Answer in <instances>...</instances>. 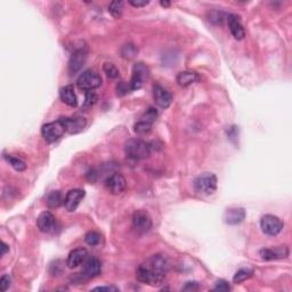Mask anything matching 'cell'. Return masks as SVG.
<instances>
[{
    "mask_svg": "<svg viewBox=\"0 0 292 292\" xmlns=\"http://www.w3.org/2000/svg\"><path fill=\"white\" fill-rule=\"evenodd\" d=\"M103 70L108 79H117L119 77V73H120L117 66L112 64V63H105L103 66Z\"/></svg>",
    "mask_w": 292,
    "mask_h": 292,
    "instance_id": "4dcf8cb0",
    "label": "cell"
},
{
    "mask_svg": "<svg viewBox=\"0 0 292 292\" xmlns=\"http://www.w3.org/2000/svg\"><path fill=\"white\" fill-rule=\"evenodd\" d=\"M213 290L220 291V292H226V291L231 290V287H230V284H228V282H226L225 280H219V281H217L216 284H214Z\"/></svg>",
    "mask_w": 292,
    "mask_h": 292,
    "instance_id": "836d02e7",
    "label": "cell"
},
{
    "mask_svg": "<svg viewBox=\"0 0 292 292\" xmlns=\"http://www.w3.org/2000/svg\"><path fill=\"white\" fill-rule=\"evenodd\" d=\"M153 98L158 106L162 108H167L170 106L172 101L170 91L167 90L166 88H163L162 86H159V84H157V86H154L153 88Z\"/></svg>",
    "mask_w": 292,
    "mask_h": 292,
    "instance_id": "5bb4252c",
    "label": "cell"
},
{
    "mask_svg": "<svg viewBox=\"0 0 292 292\" xmlns=\"http://www.w3.org/2000/svg\"><path fill=\"white\" fill-rule=\"evenodd\" d=\"M95 291H119V289L117 287H113V286H110V287H98V288H95L94 289Z\"/></svg>",
    "mask_w": 292,
    "mask_h": 292,
    "instance_id": "74e56055",
    "label": "cell"
},
{
    "mask_svg": "<svg viewBox=\"0 0 292 292\" xmlns=\"http://www.w3.org/2000/svg\"><path fill=\"white\" fill-rule=\"evenodd\" d=\"M138 53V49L133 44H127L121 48V56L126 59H132Z\"/></svg>",
    "mask_w": 292,
    "mask_h": 292,
    "instance_id": "4316f807",
    "label": "cell"
},
{
    "mask_svg": "<svg viewBox=\"0 0 292 292\" xmlns=\"http://www.w3.org/2000/svg\"><path fill=\"white\" fill-rule=\"evenodd\" d=\"M260 255H262V258L265 260L282 259L289 256V249L286 245H280V247L274 249H263L260 251Z\"/></svg>",
    "mask_w": 292,
    "mask_h": 292,
    "instance_id": "d6986e66",
    "label": "cell"
},
{
    "mask_svg": "<svg viewBox=\"0 0 292 292\" xmlns=\"http://www.w3.org/2000/svg\"><path fill=\"white\" fill-rule=\"evenodd\" d=\"M133 225L138 232L145 233L152 228V218L145 210H137L133 214Z\"/></svg>",
    "mask_w": 292,
    "mask_h": 292,
    "instance_id": "ba28073f",
    "label": "cell"
},
{
    "mask_svg": "<svg viewBox=\"0 0 292 292\" xmlns=\"http://www.w3.org/2000/svg\"><path fill=\"white\" fill-rule=\"evenodd\" d=\"M160 3H161V6H162V7H169V6H170V2H169V1H161Z\"/></svg>",
    "mask_w": 292,
    "mask_h": 292,
    "instance_id": "60d3db41",
    "label": "cell"
},
{
    "mask_svg": "<svg viewBox=\"0 0 292 292\" xmlns=\"http://www.w3.org/2000/svg\"><path fill=\"white\" fill-rule=\"evenodd\" d=\"M8 251H9L8 245H7L5 242H1V256H5Z\"/></svg>",
    "mask_w": 292,
    "mask_h": 292,
    "instance_id": "ab89813d",
    "label": "cell"
},
{
    "mask_svg": "<svg viewBox=\"0 0 292 292\" xmlns=\"http://www.w3.org/2000/svg\"><path fill=\"white\" fill-rule=\"evenodd\" d=\"M97 101H98V96L94 90L86 91V96H84V102L82 104V110L88 111L89 108L93 107L94 105L97 103Z\"/></svg>",
    "mask_w": 292,
    "mask_h": 292,
    "instance_id": "cb8c5ba5",
    "label": "cell"
},
{
    "mask_svg": "<svg viewBox=\"0 0 292 292\" xmlns=\"http://www.w3.org/2000/svg\"><path fill=\"white\" fill-rule=\"evenodd\" d=\"M144 265H145L154 275L164 281V277H166V274L168 273L169 265H170V264H169V260L166 255L158 253V255L151 257L146 263H144Z\"/></svg>",
    "mask_w": 292,
    "mask_h": 292,
    "instance_id": "3957f363",
    "label": "cell"
},
{
    "mask_svg": "<svg viewBox=\"0 0 292 292\" xmlns=\"http://www.w3.org/2000/svg\"><path fill=\"white\" fill-rule=\"evenodd\" d=\"M84 241H86V243L90 245V247H96L101 242V234L95 231L88 232V233L84 235Z\"/></svg>",
    "mask_w": 292,
    "mask_h": 292,
    "instance_id": "f1b7e54d",
    "label": "cell"
},
{
    "mask_svg": "<svg viewBox=\"0 0 292 292\" xmlns=\"http://www.w3.org/2000/svg\"><path fill=\"white\" fill-rule=\"evenodd\" d=\"M88 258V251L84 248H77L69 253L66 259V265L69 268H77Z\"/></svg>",
    "mask_w": 292,
    "mask_h": 292,
    "instance_id": "2e32d148",
    "label": "cell"
},
{
    "mask_svg": "<svg viewBox=\"0 0 292 292\" xmlns=\"http://www.w3.org/2000/svg\"><path fill=\"white\" fill-rule=\"evenodd\" d=\"M6 160L8 161V163L12 166L16 171H24L27 169V164L23 160L19 159V158L12 157V156H5Z\"/></svg>",
    "mask_w": 292,
    "mask_h": 292,
    "instance_id": "83f0119b",
    "label": "cell"
},
{
    "mask_svg": "<svg viewBox=\"0 0 292 292\" xmlns=\"http://www.w3.org/2000/svg\"><path fill=\"white\" fill-rule=\"evenodd\" d=\"M84 195H86V193H84L83 189H79V188L70 189V191L66 193V195L64 196L65 209L68 210L69 212L76 211L83 200Z\"/></svg>",
    "mask_w": 292,
    "mask_h": 292,
    "instance_id": "9c48e42d",
    "label": "cell"
},
{
    "mask_svg": "<svg viewBox=\"0 0 292 292\" xmlns=\"http://www.w3.org/2000/svg\"><path fill=\"white\" fill-rule=\"evenodd\" d=\"M108 12L114 19H119V17L122 16V13H124V2L122 1H112L108 6Z\"/></svg>",
    "mask_w": 292,
    "mask_h": 292,
    "instance_id": "484cf974",
    "label": "cell"
},
{
    "mask_svg": "<svg viewBox=\"0 0 292 292\" xmlns=\"http://www.w3.org/2000/svg\"><path fill=\"white\" fill-rule=\"evenodd\" d=\"M129 3L133 7H144L149 5L150 1H147V0H130Z\"/></svg>",
    "mask_w": 292,
    "mask_h": 292,
    "instance_id": "8d00e7d4",
    "label": "cell"
},
{
    "mask_svg": "<svg viewBox=\"0 0 292 292\" xmlns=\"http://www.w3.org/2000/svg\"><path fill=\"white\" fill-rule=\"evenodd\" d=\"M151 129H152V124H149L144 120H139L135 125V133L140 136L147 135L151 132Z\"/></svg>",
    "mask_w": 292,
    "mask_h": 292,
    "instance_id": "f546056e",
    "label": "cell"
},
{
    "mask_svg": "<svg viewBox=\"0 0 292 292\" xmlns=\"http://www.w3.org/2000/svg\"><path fill=\"white\" fill-rule=\"evenodd\" d=\"M136 279L139 282L144 284H149L151 287H158L160 284H162L163 281L160 280L159 277H157L152 272H150L149 269L146 268V266L142 264L136 270Z\"/></svg>",
    "mask_w": 292,
    "mask_h": 292,
    "instance_id": "8fae6325",
    "label": "cell"
},
{
    "mask_svg": "<svg viewBox=\"0 0 292 292\" xmlns=\"http://www.w3.org/2000/svg\"><path fill=\"white\" fill-rule=\"evenodd\" d=\"M59 97L63 103H65L66 105L71 107H76L78 105V98H77L76 91H75V87L72 84H66L59 90Z\"/></svg>",
    "mask_w": 292,
    "mask_h": 292,
    "instance_id": "44dd1931",
    "label": "cell"
},
{
    "mask_svg": "<svg viewBox=\"0 0 292 292\" xmlns=\"http://www.w3.org/2000/svg\"><path fill=\"white\" fill-rule=\"evenodd\" d=\"M64 133L65 127L63 125L61 119H58L57 121L46 124L41 128V135L48 143H54L56 140H58L64 135Z\"/></svg>",
    "mask_w": 292,
    "mask_h": 292,
    "instance_id": "8992f818",
    "label": "cell"
},
{
    "mask_svg": "<svg viewBox=\"0 0 292 292\" xmlns=\"http://www.w3.org/2000/svg\"><path fill=\"white\" fill-rule=\"evenodd\" d=\"M195 191L205 195L213 194L217 189V177L211 172H205L194 179Z\"/></svg>",
    "mask_w": 292,
    "mask_h": 292,
    "instance_id": "7a4b0ae2",
    "label": "cell"
},
{
    "mask_svg": "<svg viewBox=\"0 0 292 292\" xmlns=\"http://www.w3.org/2000/svg\"><path fill=\"white\" fill-rule=\"evenodd\" d=\"M283 221L279 217L273 216V214H265L260 220L262 231L268 237H275V235L280 234L281 231L283 230Z\"/></svg>",
    "mask_w": 292,
    "mask_h": 292,
    "instance_id": "52a82bcc",
    "label": "cell"
},
{
    "mask_svg": "<svg viewBox=\"0 0 292 292\" xmlns=\"http://www.w3.org/2000/svg\"><path fill=\"white\" fill-rule=\"evenodd\" d=\"M157 118H158L157 110H154L153 107H150L149 110H147L145 113L143 114V117L140 118V120H144V121L149 122V124L153 125V122L157 120Z\"/></svg>",
    "mask_w": 292,
    "mask_h": 292,
    "instance_id": "1f68e13d",
    "label": "cell"
},
{
    "mask_svg": "<svg viewBox=\"0 0 292 292\" xmlns=\"http://www.w3.org/2000/svg\"><path fill=\"white\" fill-rule=\"evenodd\" d=\"M228 15H225L223 12H218V10H213L210 13L209 20L214 24H221L225 19H227Z\"/></svg>",
    "mask_w": 292,
    "mask_h": 292,
    "instance_id": "d6a6232c",
    "label": "cell"
},
{
    "mask_svg": "<svg viewBox=\"0 0 292 292\" xmlns=\"http://www.w3.org/2000/svg\"><path fill=\"white\" fill-rule=\"evenodd\" d=\"M46 203H47L48 208H58L62 203H64V199H63L62 193L59 191H53L48 194L47 199H46Z\"/></svg>",
    "mask_w": 292,
    "mask_h": 292,
    "instance_id": "603a6c76",
    "label": "cell"
},
{
    "mask_svg": "<svg viewBox=\"0 0 292 292\" xmlns=\"http://www.w3.org/2000/svg\"><path fill=\"white\" fill-rule=\"evenodd\" d=\"M105 186H106L108 192L114 195H118L121 194L126 189L127 181L121 174H113L106 179Z\"/></svg>",
    "mask_w": 292,
    "mask_h": 292,
    "instance_id": "30bf717a",
    "label": "cell"
},
{
    "mask_svg": "<svg viewBox=\"0 0 292 292\" xmlns=\"http://www.w3.org/2000/svg\"><path fill=\"white\" fill-rule=\"evenodd\" d=\"M102 84V78L101 76L96 73L93 70H87V71L82 72L79 76V78L77 79V86L80 90L90 91L94 89H97L98 87H101Z\"/></svg>",
    "mask_w": 292,
    "mask_h": 292,
    "instance_id": "5b68a950",
    "label": "cell"
},
{
    "mask_svg": "<svg viewBox=\"0 0 292 292\" xmlns=\"http://www.w3.org/2000/svg\"><path fill=\"white\" fill-rule=\"evenodd\" d=\"M253 274V270L252 269H249V268H241L239 269L237 273H235V275L233 277V282L234 283H242L244 282V281H247L250 279Z\"/></svg>",
    "mask_w": 292,
    "mask_h": 292,
    "instance_id": "d4e9b609",
    "label": "cell"
},
{
    "mask_svg": "<svg viewBox=\"0 0 292 292\" xmlns=\"http://www.w3.org/2000/svg\"><path fill=\"white\" fill-rule=\"evenodd\" d=\"M65 127V132L69 133H79L86 128L87 121L82 117H73V118H59Z\"/></svg>",
    "mask_w": 292,
    "mask_h": 292,
    "instance_id": "9a60e30c",
    "label": "cell"
},
{
    "mask_svg": "<svg viewBox=\"0 0 292 292\" xmlns=\"http://www.w3.org/2000/svg\"><path fill=\"white\" fill-rule=\"evenodd\" d=\"M102 272V264L97 258H87L86 262L83 263V270L82 275L87 279H91V277H96Z\"/></svg>",
    "mask_w": 292,
    "mask_h": 292,
    "instance_id": "e0dca14e",
    "label": "cell"
},
{
    "mask_svg": "<svg viewBox=\"0 0 292 292\" xmlns=\"http://www.w3.org/2000/svg\"><path fill=\"white\" fill-rule=\"evenodd\" d=\"M199 289V284L196 282H187L186 287L184 288V290H198Z\"/></svg>",
    "mask_w": 292,
    "mask_h": 292,
    "instance_id": "f35d334b",
    "label": "cell"
},
{
    "mask_svg": "<svg viewBox=\"0 0 292 292\" xmlns=\"http://www.w3.org/2000/svg\"><path fill=\"white\" fill-rule=\"evenodd\" d=\"M10 283H12V279H10L9 275H2L1 279H0V290L5 292L8 290L10 287Z\"/></svg>",
    "mask_w": 292,
    "mask_h": 292,
    "instance_id": "e575fe53",
    "label": "cell"
},
{
    "mask_svg": "<svg viewBox=\"0 0 292 292\" xmlns=\"http://www.w3.org/2000/svg\"><path fill=\"white\" fill-rule=\"evenodd\" d=\"M227 23L228 27H230V31L235 39L242 40L245 36L243 26H242L240 19H239L238 15H234V14H231V15L227 16Z\"/></svg>",
    "mask_w": 292,
    "mask_h": 292,
    "instance_id": "ac0fdd59",
    "label": "cell"
},
{
    "mask_svg": "<svg viewBox=\"0 0 292 292\" xmlns=\"http://www.w3.org/2000/svg\"><path fill=\"white\" fill-rule=\"evenodd\" d=\"M150 78V69L146 64L142 62L136 63L133 68L132 79L129 81V86L132 90H138L144 86L147 80Z\"/></svg>",
    "mask_w": 292,
    "mask_h": 292,
    "instance_id": "277c9868",
    "label": "cell"
},
{
    "mask_svg": "<svg viewBox=\"0 0 292 292\" xmlns=\"http://www.w3.org/2000/svg\"><path fill=\"white\" fill-rule=\"evenodd\" d=\"M87 61V52L84 49H78L71 55L69 61V72L70 75H76L83 68Z\"/></svg>",
    "mask_w": 292,
    "mask_h": 292,
    "instance_id": "7c38bea8",
    "label": "cell"
},
{
    "mask_svg": "<svg viewBox=\"0 0 292 292\" xmlns=\"http://www.w3.org/2000/svg\"><path fill=\"white\" fill-rule=\"evenodd\" d=\"M130 90H132V89H130L129 83H126L125 81H120L117 84V94L120 95V96H122V95L128 94Z\"/></svg>",
    "mask_w": 292,
    "mask_h": 292,
    "instance_id": "d590c367",
    "label": "cell"
},
{
    "mask_svg": "<svg viewBox=\"0 0 292 292\" xmlns=\"http://www.w3.org/2000/svg\"><path fill=\"white\" fill-rule=\"evenodd\" d=\"M37 226L42 233H51L56 228V218L49 211H44L38 217Z\"/></svg>",
    "mask_w": 292,
    "mask_h": 292,
    "instance_id": "4fadbf2b",
    "label": "cell"
},
{
    "mask_svg": "<svg viewBox=\"0 0 292 292\" xmlns=\"http://www.w3.org/2000/svg\"><path fill=\"white\" fill-rule=\"evenodd\" d=\"M224 221L228 225H238L245 218V210L243 208H230L225 211Z\"/></svg>",
    "mask_w": 292,
    "mask_h": 292,
    "instance_id": "ffe728a7",
    "label": "cell"
},
{
    "mask_svg": "<svg viewBox=\"0 0 292 292\" xmlns=\"http://www.w3.org/2000/svg\"><path fill=\"white\" fill-rule=\"evenodd\" d=\"M176 81L181 87H188L200 81V76L194 71H183L178 73Z\"/></svg>",
    "mask_w": 292,
    "mask_h": 292,
    "instance_id": "7402d4cb",
    "label": "cell"
},
{
    "mask_svg": "<svg viewBox=\"0 0 292 292\" xmlns=\"http://www.w3.org/2000/svg\"><path fill=\"white\" fill-rule=\"evenodd\" d=\"M125 152L130 159L144 160L151 154V144L139 138L129 139L125 144Z\"/></svg>",
    "mask_w": 292,
    "mask_h": 292,
    "instance_id": "6da1fadb",
    "label": "cell"
}]
</instances>
